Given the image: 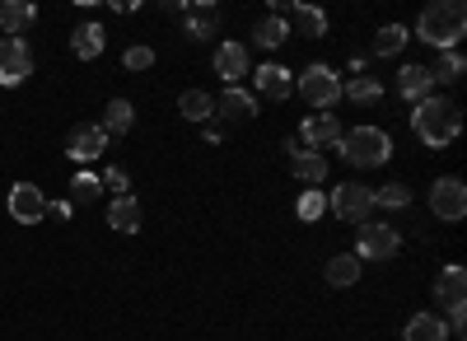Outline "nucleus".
<instances>
[{"label": "nucleus", "instance_id": "obj_1", "mask_svg": "<svg viewBox=\"0 0 467 341\" xmlns=\"http://www.w3.org/2000/svg\"><path fill=\"white\" fill-rule=\"evenodd\" d=\"M462 33H467L462 0H435V5H425L420 19H416V37L435 52H453L462 43Z\"/></svg>", "mask_w": 467, "mask_h": 341}, {"label": "nucleus", "instance_id": "obj_2", "mask_svg": "<svg viewBox=\"0 0 467 341\" xmlns=\"http://www.w3.org/2000/svg\"><path fill=\"white\" fill-rule=\"evenodd\" d=\"M411 131H416L425 145L444 150V145H453L458 131H462V108H458L453 98H440V94L420 98L416 112H411Z\"/></svg>", "mask_w": 467, "mask_h": 341}, {"label": "nucleus", "instance_id": "obj_3", "mask_svg": "<svg viewBox=\"0 0 467 341\" xmlns=\"http://www.w3.org/2000/svg\"><path fill=\"white\" fill-rule=\"evenodd\" d=\"M337 150L350 169H383L393 160V140H388L383 127H350V131H341Z\"/></svg>", "mask_w": 467, "mask_h": 341}, {"label": "nucleus", "instance_id": "obj_4", "mask_svg": "<svg viewBox=\"0 0 467 341\" xmlns=\"http://www.w3.org/2000/svg\"><path fill=\"white\" fill-rule=\"evenodd\" d=\"M356 257L360 262H388V257H398V248H402V234L393 230V224H379V220H365V224H356Z\"/></svg>", "mask_w": 467, "mask_h": 341}, {"label": "nucleus", "instance_id": "obj_5", "mask_svg": "<svg viewBox=\"0 0 467 341\" xmlns=\"http://www.w3.org/2000/svg\"><path fill=\"white\" fill-rule=\"evenodd\" d=\"M295 89H299L304 103H314L318 112H332V103L341 98V80H337V70H327V66H308V70H299Z\"/></svg>", "mask_w": 467, "mask_h": 341}, {"label": "nucleus", "instance_id": "obj_6", "mask_svg": "<svg viewBox=\"0 0 467 341\" xmlns=\"http://www.w3.org/2000/svg\"><path fill=\"white\" fill-rule=\"evenodd\" d=\"M327 211H332L337 220H346V224H365L369 211H374V197H369L365 182H341V187H332Z\"/></svg>", "mask_w": 467, "mask_h": 341}, {"label": "nucleus", "instance_id": "obj_7", "mask_svg": "<svg viewBox=\"0 0 467 341\" xmlns=\"http://www.w3.org/2000/svg\"><path fill=\"white\" fill-rule=\"evenodd\" d=\"M431 211L444 220V224H458L467 215V182L462 178H440L431 187Z\"/></svg>", "mask_w": 467, "mask_h": 341}, {"label": "nucleus", "instance_id": "obj_8", "mask_svg": "<svg viewBox=\"0 0 467 341\" xmlns=\"http://www.w3.org/2000/svg\"><path fill=\"white\" fill-rule=\"evenodd\" d=\"M33 75V52L24 37H0V85H24Z\"/></svg>", "mask_w": 467, "mask_h": 341}, {"label": "nucleus", "instance_id": "obj_9", "mask_svg": "<svg viewBox=\"0 0 467 341\" xmlns=\"http://www.w3.org/2000/svg\"><path fill=\"white\" fill-rule=\"evenodd\" d=\"M108 145H112V140H108V131H103L99 122H80V127H70V136H66V155H70L75 164H89V160L103 155Z\"/></svg>", "mask_w": 467, "mask_h": 341}, {"label": "nucleus", "instance_id": "obj_10", "mask_svg": "<svg viewBox=\"0 0 467 341\" xmlns=\"http://www.w3.org/2000/svg\"><path fill=\"white\" fill-rule=\"evenodd\" d=\"M341 131H346V127L332 118V112H314V118H304V127H299L295 140H299L304 150H314V155H318L323 145H337V140H341Z\"/></svg>", "mask_w": 467, "mask_h": 341}, {"label": "nucleus", "instance_id": "obj_11", "mask_svg": "<svg viewBox=\"0 0 467 341\" xmlns=\"http://www.w3.org/2000/svg\"><path fill=\"white\" fill-rule=\"evenodd\" d=\"M10 215L19 224H37L47 215V197H43V187H33V182H15L10 187Z\"/></svg>", "mask_w": 467, "mask_h": 341}, {"label": "nucleus", "instance_id": "obj_12", "mask_svg": "<svg viewBox=\"0 0 467 341\" xmlns=\"http://www.w3.org/2000/svg\"><path fill=\"white\" fill-rule=\"evenodd\" d=\"M285 155H290V169H295V178H299V182H308V187L327 182V160H323V155L304 150L299 140H285Z\"/></svg>", "mask_w": 467, "mask_h": 341}, {"label": "nucleus", "instance_id": "obj_13", "mask_svg": "<svg viewBox=\"0 0 467 341\" xmlns=\"http://www.w3.org/2000/svg\"><path fill=\"white\" fill-rule=\"evenodd\" d=\"M435 299L449 309V314H458V309H467V272L458 267H444L440 276H435Z\"/></svg>", "mask_w": 467, "mask_h": 341}, {"label": "nucleus", "instance_id": "obj_14", "mask_svg": "<svg viewBox=\"0 0 467 341\" xmlns=\"http://www.w3.org/2000/svg\"><path fill=\"white\" fill-rule=\"evenodd\" d=\"M215 112L224 122H253L257 118V98L248 94V89H239V85H229L220 98H215Z\"/></svg>", "mask_w": 467, "mask_h": 341}, {"label": "nucleus", "instance_id": "obj_15", "mask_svg": "<svg viewBox=\"0 0 467 341\" xmlns=\"http://www.w3.org/2000/svg\"><path fill=\"white\" fill-rule=\"evenodd\" d=\"M211 66H215L220 80H229V85H234V80H244V75H248V66H253V61H248V47H244V43H220Z\"/></svg>", "mask_w": 467, "mask_h": 341}, {"label": "nucleus", "instance_id": "obj_16", "mask_svg": "<svg viewBox=\"0 0 467 341\" xmlns=\"http://www.w3.org/2000/svg\"><path fill=\"white\" fill-rule=\"evenodd\" d=\"M253 85H257V94H262V98H290V89H295V80H290V70H285V66H276V61H266V66H257V75H253Z\"/></svg>", "mask_w": 467, "mask_h": 341}, {"label": "nucleus", "instance_id": "obj_17", "mask_svg": "<svg viewBox=\"0 0 467 341\" xmlns=\"http://www.w3.org/2000/svg\"><path fill=\"white\" fill-rule=\"evenodd\" d=\"M402 341H449V323L444 314H411V323L402 327Z\"/></svg>", "mask_w": 467, "mask_h": 341}, {"label": "nucleus", "instance_id": "obj_18", "mask_svg": "<svg viewBox=\"0 0 467 341\" xmlns=\"http://www.w3.org/2000/svg\"><path fill=\"white\" fill-rule=\"evenodd\" d=\"M103 47H108L103 24H75V33H70V52H75V57L94 61V57H103Z\"/></svg>", "mask_w": 467, "mask_h": 341}, {"label": "nucleus", "instance_id": "obj_19", "mask_svg": "<svg viewBox=\"0 0 467 341\" xmlns=\"http://www.w3.org/2000/svg\"><path fill=\"white\" fill-rule=\"evenodd\" d=\"M360 267H365V262H360L356 253H337V257H327L323 276H327V285L346 290V285H356V281H360Z\"/></svg>", "mask_w": 467, "mask_h": 341}, {"label": "nucleus", "instance_id": "obj_20", "mask_svg": "<svg viewBox=\"0 0 467 341\" xmlns=\"http://www.w3.org/2000/svg\"><path fill=\"white\" fill-rule=\"evenodd\" d=\"M398 94H402V98H411V103L431 98V94H435L431 70H425V66H402V75H398Z\"/></svg>", "mask_w": 467, "mask_h": 341}, {"label": "nucleus", "instance_id": "obj_21", "mask_svg": "<svg viewBox=\"0 0 467 341\" xmlns=\"http://www.w3.org/2000/svg\"><path fill=\"white\" fill-rule=\"evenodd\" d=\"M33 19H37L33 0H0V28H5V37H19V28H28Z\"/></svg>", "mask_w": 467, "mask_h": 341}, {"label": "nucleus", "instance_id": "obj_22", "mask_svg": "<svg viewBox=\"0 0 467 341\" xmlns=\"http://www.w3.org/2000/svg\"><path fill=\"white\" fill-rule=\"evenodd\" d=\"M103 131H108V140H117V136H127L131 127H136V108L127 103V98H112L108 108H103V122H99Z\"/></svg>", "mask_w": 467, "mask_h": 341}, {"label": "nucleus", "instance_id": "obj_23", "mask_svg": "<svg viewBox=\"0 0 467 341\" xmlns=\"http://www.w3.org/2000/svg\"><path fill=\"white\" fill-rule=\"evenodd\" d=\"M187 37H197V43H211L215 28H220V10L215 5H187Z\"/></svg>", "mask_w": 467, "mask_h": 341}, {"label": "nucleus", "instance_id": "obj_24", "mask_svg": "<svg viewBox=\"0 0 467 341\" xmlns=\"http://www.w3.org/2000/svg\"><path fill=\"white\" fill-rule=\"evenodd\" d=\"M108 224H112L117 234H136V230H140V202H136V197H112Z\"/></svg>", "mask_w": 467, "mask_h": 341}, {"label": "nucleus", "instance_id": "obj_25", "mask_svg": "<svg viewBox=\"0 0 467 341\" xmlns=\"http://www.w3.org/2000/svg\"><path fill=\"white\" fill-rule=\"evenodd\" d=\"M290 28H299L304 37H327V15L318 10V5H304V0H295L290 5Z\"/></svg>", "mask_w": 467, "mask_h": 341}, {"label": "nucleus", "instance_id": "obj_26", "mask_svg": "<svg viewBox=\"0 0 467 341\" xmlns=\"http://www.w3.org/2000/svg\"><path fill=\"white\" fill-rule=\"evenodd\" d=\"M407 43H411V33L402 28V24H383L379 33H374V57H402L407 52Z\"/></svg>", "mask_w": 467, "mask_h": 341}, {"label": "nucleus", "instance_id": "obj_27", "mask_svg": "<svg viewBox=\"0 0 467 341\" xmlns=\"http://www.w3.org/2000/svg\"><path fill=\"white\" fill-rule=\"evenodd\" d=\"M285 37H290V24H285L281 15H266V19L253 28V43H257V47H266V52L285 47Z\"/></svg>", "mask_w": 467, "mask_h": 341}, {"label": "nucleus", "instance_id": "obj_28", "mask_svg": "<svg viewBox=\"0 0 467 341\" xmlns=\"http://www.w3.org/2000/svg\"><path fill=\"white\" fill-rule=\"evenodd\" d=\"M178 112L187 122H211L215 118V98L206 94V89H187L182 98H178Z\"/></svg>", "mask_w": 467, "mask_h": 341}, {"label": "nucleus", "instance_id": "obj_29", "mask_svg": "<svg viewBox=\"0 0 467 341\" xmlns=\"http://www.w3.org/2000/svg\"><path fill=\"white\" fill-rule=\"evenodd\" d=\"M341 98L374 108V103H383V85L374 80V75H356V80H350V85H341Z\"/></svg>", "mask_w": 467, "mask_h": 341}, {"label": "nucleus", "instance_id": "obj_30", "mask_svg": "<svg viewBox=\"0 0 467 341\" xmlns=\"http://www.w3.org/2000/svg\"><path fill=\"white\" fill-rule=\"evenodd\" d=\"M425 70H431V80H435V85H453V80H462L467 57L453 47V52H440V61H435V66H425Z\"/></svg>", "mask_w": 467, "mask_h": 341}, {"label": "nucleus", "instance_id": "obj_31", "mask_svg": "<svg viewBox=\"0 0 467 341\" xmlns=\"http://www.w3.org/2000/svg\"><path fill=\"white\" fill-rule=\"evenodd\" d=\"M369 197L383 211H407L411 206V187L407 182H383V187H369Z\"/></svg>", "mask_w": 467, "mask_h": 341}, {"label": "nucleus", "instance_id": "obj_32", "mask_svg": "<svg viewBox=\"0 0 467 341\" xmlns=\"http://www.w3.org/2000/svg\"><path fill=\"white\" fill-rule=\"evenodd\" d=\"M94 197H103V178L99 173H75L70 178V206H80V202H94Z\"/></svg>", "mask_w": 467, "mask_h": 341}, {"label": "nucleus", "instance_id": "obj_33", "mask_svg": "<svg viewBox=\"0 0 467 341\" xmlns=\"http://www.w3.org/2000/svg\"><path fill=\"white\" fill-rule=\"evenodd\" d=\"M295 211H299V220H304V224H314V220L327 211V197L318 192V187H308V192L299 197V206H295Z\"/></svg>", "mask_w": 467, "mask_h": 341}, {"label": "nucleus", "instance_id": "obj_34", "mask_svg": "<svg viewBox=\"0 0 467 341\" xmlns=\"http://www.w3.org/2000/svg\"><path fill=\"white\" fill-rule=\"evenodd\" d=\"M103 182L112 187L117 197H131V178H127V169H108V173H103Z\"/></svg>", "mask_w": 467, "mask_h": 341}, {"label": "nucleus", "instance_id": "obj_35", "mask_svg": "<svg viewBox=\"0 0 467 341\" xmlns=\"http://www.w3.org/2000/svg\"><path fill=\"white\" fill-rule=\"evenodd\" d=\"M122 66H127V70H150V66H154V52H150V47H131Z\"/></svg>", "mask_w": 467, "mask_h": 341}, {"label": "nucleus", "instance_id": "obj_36", "mask_svg": "<svg viewBox=\"0 0 467 341\" xmlns=\"http://www.w3.org/2000/svg\"><path fill=\"white\" fill-rule=\"evenodd\" d=\"M47 215H57V220H70V215H75V206H70V202H47Z\"/></svg>", "mask_w": 467, "mask_h": 341}, {"label": "nucleus", "instance_id": "obj_37", "mask_svg": "<svg viewBox=\"0 0 467 341\" xmlns=\"http://www.w3.org/2000/svg\"><path fill=\"white\" fill-rule=\"evenodd\" d=\"M202 140H211V145H220V140H224V131H220V127H206V131H202Z\"/></svg>", "mask_w": 467, "mask_h": 341}]
</instances>
